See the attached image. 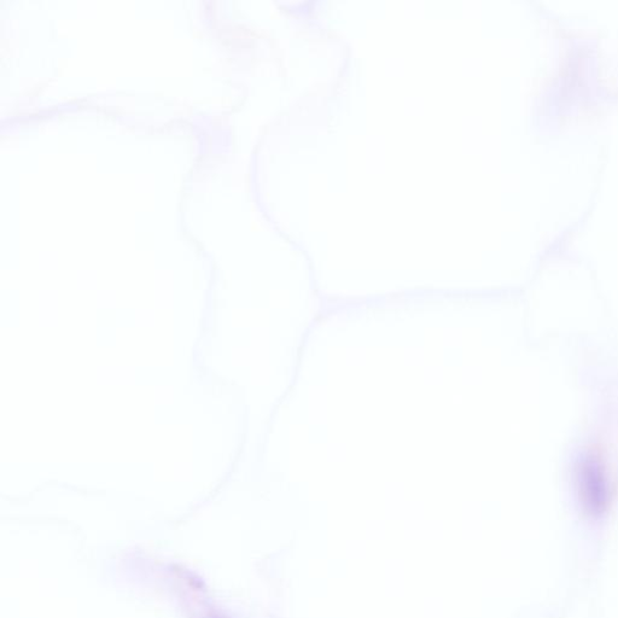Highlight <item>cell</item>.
I'll list each match as a JSON object with an SVG mask.
<instances>
[{"label": "cell", "instance_id": "6da1fadb", "mask_svg": "<svg viewBox=\"0 0 618 618\" xmlns=\"http://www.w3.org/2000/svg\"><path fill=\"white\" fill-rule=\"evenodd\" d=\"M580 491L587 509L591 512H602L608 501V486L602 465L596 458L587 457L582 460L579 469Z\"/></svg>", "mask_w": 618, "mask_h": 618}]
</instances>
